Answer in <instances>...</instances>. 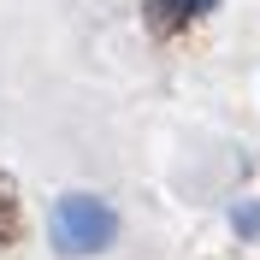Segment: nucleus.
<instances>
[{
	"label": "nucleus",
	"instance_id": "1",
	"mask_svg": "<svg viewBox=\"0 0 260 260\" xmlns=\"http://www.w3.org/2000/svg\"><path fill=\"white\" fill-rule=\"evenodd\" d=\"M48 225H53V248L59 254H101L118 237V219L101 195H59Z\"/></svg>",
	"mask_w": 260,
	"mask_h": 260
},
{
	"label": "nucleus",
	"instance_id": "2",
	"mask_svg": "<svg viewBox=\"0 0 260 260\" xmlns=\"http://www.w3.org/2000/svg\"><path fill=\"white\" fill-rule=\"evenodd\" d=\"M231 225H237V237H260V201H243L231 213Z\"/></svg>",
	"mask_w": 260,
	"mask_h": 260
},
{
	"label": "nucleus",
	"instance_id": "3",
	"mask_svg": "<svg viewBox=\"0 0 260 260\" xmlns=\"http://www.w3.org/2000/svg\"><path fill=\"white\" fill-rule=\"evenodd\" d=\"M148 6H154L160 18H183V12H189V0H148Z\"/></svg>",
	"mask_w": 260,
	"mask_h": 260
}]
</instances>
